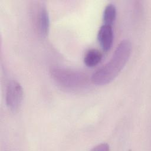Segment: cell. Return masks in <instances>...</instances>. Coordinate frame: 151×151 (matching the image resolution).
<instances>
[{"instance_id": "277c9868", "label": "cell", "mask_w": 151, "mask_h": 151, "mask_svg": "<svg viewBox=\"0 0 151 151\" xmlns=\"http://www.w3.org/2000/svg\"><path fill=\"white\" fill-rule=\"evenodd\" d=\"M45 4H41L36 14V25L38 32L41 38H46L50 28V18Z\"/></svg>"}, {"instance_id": "5b68a950", "label": "cell", "mask_w": 151, "mask_h": 151, "mask_svg": "<svg viewBox=\"0 0 151 151\" xmlns=\"http://www.w3.org/2000/svg\"><path fill=\"white\" fill-rule=\"evenodd\" d=\"M97 38L100 44L104 51L109 50L113 44V33L111 25H103L98 32Z\"/></svg>"}, {"instance_id": "6da1fadb", "label": "cell", "mask_w": 151, "mask_h": 151, "mask_svg": "<svg viewBox=\"0 0 151 151\" xmlns=\"http://www.w3.org/2000/svg\"><path fill=\"white\" fill-rule=\"evenodd\" d=\"M131 50L130 41L122 40L116 47L109 61L92 75L91 81L97 85H105L111 82L127 63Z\"/></svg>"}, {"instance_id": "3957f363", "label": "cell", "mask_w": 151, "mask_h": 151, "mask_svg": "<svg viewBox=\"0 0 151 151\" xmlns=\"http://www.w3.org/2000/svg\"><path fill=\"white\" fill-rule=\"evenodd\" d=\"M23 99V89L16 81H11L8 85L6 92V103L8 109L17 111L20 107Z\"/></svg>"}, {"instance_id": "8992f818", "label": "cell", "mask_w": 151, "mask_h": 151, "mask_svg": "<svg viewBox=\"0 0 151 151\" xmlns=\"http://www.w3.org/2000/svg\"><path fill=\"white\" fill-rule=\"evenodd\" d=\"M102 59V54L97 49L89 50L86 54L84 62L85 64L90 67L97 65Z\"/></svg>"}, {"instance_id": "52a82bcc", "label": "cell", "mask_w": 151, "mask_h": 151, "mask_svg": "<svg viewBox=\"0 0 151 151\" xmlns=\"http://www.w3.org/2000/svg\"><path fill=\"white\" fill-rule=\"evenodd\" d=\"M116 17V8L114 4H109L104 8L103 12V22L104 24L112 25Z\"/></svg>"}, {"instance_id": "ba28073f", "label": "cell", "mask_w": 151, "mask_h": 151, "mask_svg": "<svg viewBox=\"0 0 151 151\" xmlns=\"http://www.w3.org/2000/svg\"><path fill=\"white\" fill-rule=\"evenodd\" d=\"M109 146L107 143H101L97 146L95 147H93L91 150H97V151H108L109 150Z\"/></svg>"}, {"instance_id": "7a4b0ae2", "label": "cell", "mask_w": 151, "mask_h": 151, "mask_svg": "<svg viewBox=\"0 0 151 151\" xmlns=\"http://www.w3.org/2000/svg\"><path fill=\"white\" fill-rule=\"evenodd\" d=\"M50 74L55 82L63 88L76 90L84 87L87 82L83 72L61 67H52Z\"/></svg>"}]
</instances>
